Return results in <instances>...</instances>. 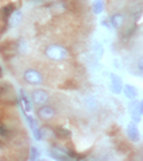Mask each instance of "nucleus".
Masks as SVG:
<instances>
[{
	"label": "nucleus",
	"instance_id": "1",
	"mask_svg": "<svg viewBox=\"0 0 143 161\" xmlns=\"http://www.w3.org/2000/svg\"><path fill=\"white\" fill-rule=\"evenodd\" d=\"M46 56L50 59H54V61H62V59L67 58L69 56V52H67L63 46L59 45H50L46 48Z\"/></svg>",
	"mask_w": 143,
	"mask_h": 161
},
{
	"label": "nucleus",
	"instance_id": "2",
	"mask_svg": "<svg viewBox=\"0 0 143 161\" xmlns=\"http://www.w3.org/2000/svg\"><path fill=\"white\" fill-rule=\"evenodd\" d=\"M24 78H25L26 82H29L32 85H41V83H42V80H43L42 75H41V73L37 71V70H33V69L26 70L25 74H24Z\"/></svg>",
	"mask_w": 143,
	"mask_h": 161
},
{
	"label": "nucleus",
	"instance_id": "3",
	"mask_svg": "<svg viewBox=\"0 0 143 161\" xmlns=\"http://www.w3.org/2000/svg\"><path fill=\"white\" fill-rule=\"evenodd\" d=\"M126 133H127V137L131 140L133 143H138L139 142V131H138V127L137 124H135L134 122H131L130 124L127 125V128H126Z\"/></svg>",
	"mask_w": 143,
	"mask_h": 161
},
{
	"label": "nucleus",
	"instance_id": "4",
	"mask_svg": "<svg viewBox=\"0 0 143 161\" xmlns=\"http://www.w3.org/2000/svg\"><path fill=\"white\" fill-rule=\"evenodd\" d=\"M54 115H55V111L50 106H43L38 110V116L42 120H50L54 118Z\"/></svg>",
	"mask_w": 143,
	"mask_h": 161
},
{
	"label": "nucleus",
	"instance_id": "5",
	"mask_svg": "<svg viewBox=\"0 0 143 161\" xmlns=\"http://www.w3.org/2000/svg\"><path fill=\"white\" fill-rule=\"evenodd\" d=\"M32 99H33V102L37 103V104H43L47 102L49 97H47V94L43 90H36L32 94Z\"/></svg>",
	"mask_w": 143,
	"mask_h": 161
},
{
	"label": "nucleus",
	"instance_id": "6",
	"mask_svg": "<svg viewBox=\"0 0 143 161\" xmlns=\"http://www.w3.org/2000/svg\"><path fill=\"white\" fill-rule=\"evenodd\" d=\"M129 110H130V115H131L134 122H139L140 118H142L140 111H139V102L133 99V102L130 103V106H129Z\"/></svg>",
	"mask_w": 143,
	"mask_h": 161
},
{
	"label": "nucleus",
	"instance_id": "7",
	"mask_svg": "<svg viewBox=\"0 0 143 161\" xmlns=\"http://www.w3.org/2000/svg\"><path fill=\"white\" fill-rule=\"evenodd\" d=\"M110 85H112V90L114 94H120L122 90V79L115 75V74H110Z\"/></svg>",
	"mask_w": 143,
	"mask_h": 161
},
{
	"label": "nucleus",
	"instance_id": "8",
	"mask_svg": "<svg viewBox=\"0 0 143 161\" xmlns=\"http://www.w3.org/2000/svg\"><path fill=\"white\" fill-rule=\"evenodd\" d=\"M51 155H53L54 158H58V160H67L69 158V153L64 152L60 148H57V147L51 148Z\"/></svg>",
	"mask_w": 143,
	"mask_h": 161
},
{
	"label": "nucleus",
	"instance_id": "9",
	"mask_svg": "<svg viewBox=\"0 0 143 161\" xmlns=\"http://www.w3.org/2000/svg\"><path fill=\"white\" fill-rule=\"evenodd\" d=\"M124 92H125V97L129 98V99H131V100L135 99V98H137V95H138L137 89H135L134 86H131V85H126L124 87Z\"/></svg>",
	"mask_w": 143,
	"mask_h": 161
},
{
	"label": "nucleus",
	"instance_id": "10",
	"mask_svg": "<svg viewBox=\"0 0 143 161\" xmlns=\"http://www.w3.org/2000/svg\"><path fill=\"white\" fill-rule=\"evenodd\" d=\"M122 24H124V16L120 15V13H115L112 16V25L114 28H121Z\"/></svg>",
	"mask_w": 143,
	"mask_h": 161
},
{
	"label": "nucleus",
	"instance_id": "11",
	"mask_svg": "<svg viewBox=\"0 0 143 161\" xmlns=\"http://www.w3.org/2000/svg\"><path fill=\"white\" fill-rule=\"evenodd\" d=\"M21 17H23V13L20 11H16L13 15L11 16V26H16L20 24V21H21Z\"/></svg>",
	"mask_w": 143,
	"mask_h": 161
},
{
	"label": "nucleus",
	"instance_id": "12",
	"mask_svg": "<svg viewBox=\"0 0 143 161\" xmlns=\"http://www.w3.org/2000/svg\"><path fill=\"white\" fill-rule=\"evenodd\" d=\"M92 8H93V12L96 13V15L101 13L104 11V0H94Z\"/></svg>",
	"mask_w": 143,
	"mask_h": 161
},
{
	"label": "nucleus",
	"instance_id": "13",
	"mask_svg": "<svg viewBox=\"0 0 143 161\" xmlns=\"http://www.w3.org/2000/svg\"><path fill=\"white\" fill-rule=\"evenodd\" d=\"M21 99H23V104H24V108H25V111H30L32 110V106H30V103H29V99L25 97V94L21 91Z\"/></svg>",
	"mask_w": 143,
	"mask_h": 161
},
{
	"label": "nucleus",
	"instance_id": "14",
	"mask_svg": "<svg viewBox=\"0 0 143 161\" xmlns=\"http://www.w3.org/2000/svg\"><path fill=\"white\" fill-rule=\"evenodd\" d=\"M38 156H39L38 149L36 148V147H32V148H30V160H37Z\"/></svg>",
	"mask_w": 143,
	"mask_h": 161
},
{
	"label": "nucleus",
	"instance_id": "15",
	"mask_svg": "<svg viewBox=\"0 0 143 161\" xmlns=\"http://www.w3.org/2000/svg\"><path fill=\"white\" fill-rule=\"evenodd\" d=\"M13 12V5H8V7H5L4 8V16L5 17H9V15Z\"/></svg>",
	"mask_w": 143,
	"mask_h": 161
},
{
	"label": "nucleus",
	"instance_id": "16",
	"mask_svg": "<svg viewBox=\"0 0 143 161\" xmlns=\"http://www.w3.org/2000/svg\"><path fill=\"white\" fill-rule=\"evenodd\" d=\"M138 68H139V69L143 71V57H142V58L139 59V61H138Z\"/></svg>",
	"mask_w": 143,
	"mask_h": 161
},
{
	"label": "nucleus",
	"instance_id": "17",
	"mask_svg": "<svg viewBox=\"0 0 143 161\" xmlns=\"http://www.w3.org/2000/svg\"><path fill=\"white\" fill-rule=\"evenodd\" d=\"M139 111H140V115H143V100L139 102Z\"/></svg>",
	"mask_w": 143,
	"mask_h": 161
}]
</instances>
